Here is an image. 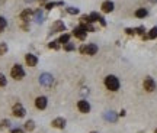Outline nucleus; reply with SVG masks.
<instances>
[{"label":"nucleus","instance_id":"26","mask_svg":"<svg viewBox=\"0 0 157 133\" xmlns=\"http://www.w3.org/2000/svg\"><path fill=\"white\" fill-rule=\"evenodd\" d=\"M66 10H67V13H70V15H78L77 7H67Z\"/></svg>","mask_w":157,"mask_h":133},{"label":"nucleus","instance_id":"18","mask_svg":"<svg viewBox=\"0 0 157 133\" xmlns=\"http://www.w3.org/2000/svg\"><path fill=\"white\" fill-rule=\"evenodd\" d=\"M105 119H106V120H109V122H115V120L118 119V116H116L113 111H108V113L105 114Z\"/></svg>","mask_w":157,"mask_h":133},{"label":"nucleus","instance_id":"36","mask_svg":"<svg viewBox=\"0 0 157 133\" xmlns=\"http://www.w3.org/2000/svg\"><path fill=\"white\" fill-rule=\"evenodd\" d=\"M154 133H157V129H156V132H154Z\"/></svg>","mask_w":157,"mask_h":133},{"label":"nucleus","instance_id":"32","mask_svg":"<svg viewBox=\"0 0 157 133\" xmlns=\"http://www.w3.org/2000/svg\"><path fill=\"white\" fill-rule=\"evenodd\" d=\"M12 133H22V130H21V129H13Z\"/></svg>","mask_w":157,"mask_h":133},{"label":"nucleus","instance_id":"8","mask_svg":"<svg viewBox=\"0 0 157 133\" xmlns=\"http://www.w3.org/2000/svg\"><path fill=\"white\" fill-rule=\"evenodd\" d=\"M77 109L81 113H89L90 111V104H89V101H86V100H80L77 103Z\"/></svg>","mask_w":157,"mask_h":133},{"label":"nucleus","instance_id":"34","mask_svg":"<svg viewBox=\"0 0 157 133\" xmlns=\"http://www.w3.org/2000/svg\"><path fill=\"white\" fill-rule=\"evenodd\" d=\"M26 1H32V0H26Z\"/></svg>","mask_w":157,"mask_h":133},{"label":"nucleus","instance_id":"22","mask_svg":"<svg viewBox=\"0 0 157 133\" xmlns=\"http://www.w3.org/2000/svg\"><path fill=\"white\" fill-rule=\"evenodd\" d=\"M6 25H7V20H6L3 16H0V33L3 32V29L6 28Z\"/></svg>","mask_w":157,"mask_h":133},{"label":"nucleus","instance_id":"14","mask_svg":"<svg viewBox=\"0 0 157 133\" xmlns=\"http://www.w3.org/2000/svg\"><path fill=\"white\" fill-rule=\"evenodd\" d=\"M51 124H53L54 127H57V129H64V126H66V120H64L63 117H57V119L53 120Z\"/></svg>","mask_w":157,"mask_h":133},{"label":"nucleus","instance_id":"13","mask_svg":"<svg viewBox=\"0 0 157 133\" xmlns=\"http://www.w3.org/2000/svg\"><path fill=\"white\" fill-rule=\"evenodd\" d=\"M32 15H34V12H32V9H25V10H23L22 13H21V20L26 23L28 20H29V18H31Z\"/></svg>","mask_w":157,"mask_h":133},{"label":"nucleus","instance_id":"19","mask_svg":"<svg viewBox=\"0 0 157 133\" xmlns=\"http://www.w3.org/2000/svg\"><path fill=\"white\" fill-rule=\"evenodd\" d=\"M147 15H148L147 9H143V7H141V9H137V10H135V16H137V18H146Z\"/></svg>","mask_w":157,"mask_h":133},{"label":"nucleus","instance_id":"10","mask_svg":"<svg viewBox=\"0 0 157 133\" xmlns=\"http://www.w3.org/2000/svg\"><path fill=\"white\" fill-rule=\"evenodd\" d=\"M47 104H48L47 97H38V99L35 100V106H36L39 110H44L45 107H47Z\"/></svg>","mask_w":157,"mask_h":133},{"label":"nucleus","instance_id":"30","mask_svg":"<svg viewBox=\"0 0 157 133\" xmlns=\"http://www.w3.org/2000/svg\"><path fill=\"white\" fill-rule=\"evenodd\" d=\"M9 124H10V122H9V120H3V122H1V126H0V127H1V129H4V127H7Z\"/></svg>","mask_w":157,"mask_h":133},{"label":"nucleus","instance_id":"21","mask_svg":"<svg viewBox=\"0 0 157 133\" xmlns=\"http://www.w3.org/2000/svg\"><path fill=\"white\" fill-rule=\"evenodd\" d=\"M63 4V1H56V3H48V4H45V9L47 10H51L53 7H56V6H61Z\"/></svg>","mask_w":157,"mask_h":133},{"label":"nucleus","instance_id":"4","mask_svg":"<svg viewBox=\"0 0 157 133\" xmlns=\"http://www.w3.org/2000/svg\"><path fill=\"white\" fill-rule=\"evenodd\" d=\"M39 83H41L44 87H51L53 83H54V78H53L51 74L44 72V74H41V77H39Z\"/></svg>","mask_w":157,"mask_h":133},{"label":"nucleus","instance_id":"1","mask_svg":"<svg viewBox=\"0 0 157 133\" xmlns=\"http://www.w3.org/2000/svg\"><path fill=\"white\" fill-rule=\"evenodd\" d=\"M105 86L109 91H118L119 88V80L115 77V75H108L105 78Z\"/></svg>","mask_w":157,"mask_h":133},{"label":"nucleus","instance_id":"6","mask_svg":"<svg viewBox=\"0 0 157 133\" xmlns=\"http://www.w3.org/2000/svg\"><path fill=\"white\" fill-rule=\"evenodd\" d=\"M73 35L76 36V38H78L80 41H83V39H86V35H87V32L78 25L77 28H74V31H73Z\"/></svg>","mask_w":157,"mask_h":133},{"label":"nucleus","instance_id":"9","mask_svg":"<svg viewBox=\"0 0 157 133\" xmlns=\"http://www.w3.org/2000/svg\"><path fill=\"white\" fill-rule=\"evenodd\" d=\"M89 19H90V22H96V20H98V22L101 23L102 26H106V22H105V19L102 18L99 13H95V12H93V13H90V15H89Z\"/></svg>","mask_w":157,"mask_h":133},{"label":"nucleus","instance_id":"7","mask_svg":"<svg viewBox=\"0 0 157 133\" xmlns=\"http://www.w3.org/2000/svg\"><path fill=\"white\" fill-rule=\"evenodd\" d=\"M144 88H146V91H148V93H151V91L156 90V83H154L153 78L147 77L146 80H144Z\"/></svg>","mask_w":157,"mask_h":133},{"label":"nucleus","instance_id":"28","mask_svg":"<svg viewBox=\"0 0 157 133\" xmlns=\"http://www.w3.org/2000/svg\"><path fill=\"white\" fill-rule=\"evenodd\" d=\"M135 33H138V35H144V32H146V29H144V26H140V28H137V29H134Z\"/></svg>","mask_w":157,"mask_h":133},{"label":"nucleus","instance_id":"33","mask_svg":"<svg viewBox=\"0 0 157 133\" xmlns=\"http://www.w3.org/2000/svg\"><path fill=\"white\" fill-rule=\"evenodd\" d=\"M150 1H151V3H156L157 0H150Z\"/></svg>","mask_w":157,"mask_h":133},{"label":"nucleus","instance_id":"12","mask_svg":"<svg viewBox=\"0 0 157 133\" xmlns=\"http://www.w3.org/2000/svg\"><path fill=\"white\" fill-rule=\"evenodd\" d=\"M113 9H115V4H113L112 1L108 0V1H103L102 3V10L105 12V13H111Z\"/></svg>","mask_w":157,"mask_h":133},{"label":"nucleus","instance_id":"25","mask_svg":"<svg viewBox=\"0 0 157 133\" xmlns=\"http://www.w3.org/2000/svg\"><path fill=\"white\" fill-rule=\"evenodd\" d=\"M7 52V45L6 44H0V55H4Z\"/></svg>","mask_w":157,"mask_h":133},{"label":"nucleus","instance_id":"20","mask_svg":"<svg viewBox=\"0 0 157 133\" xmlns=\"http://www.w3.org/2000/svg\"><path fill=\"white\" fill-rule=\"evenodd\" d=\"M68 41H70V35H68V33H63V35L58 38V42H60V44L66 45V44H68Z\"/></svg>","mask_w":157,"mask_h":133},{"label":"nucleus","instance_id":"16","mask_svg":"<svg viewBox=\"0 0 157 133\" xmlns=\"http://www.w3.org/2000/svg\"><path fill=\"white\" fill-rule=\"evenodd\" d=\"M44 19H45V16H44V12L42 10H38V12H35L34 13V20L36 23H42Z\"/></svg>","mask_w":157,"mask_h":133},{"label":"nucleus","instance_id":"29","mask_svg":"<svg viewBox=\"0 0 157 133\" xmlns=\"http://www.w3.org/2000/svg\"><path fill=\"white\" fill-rule=\"evenodd\" d=\"M64 49H66V51H73V49H74V45L73 44H66L64 45Z\"/></svg>","mask_w":157,"mask_h":133},{"label":"nucleus","instance_id":"5","mask_svg":"<svg viewBox=\"0 0 157 133\" xmlns=\"http://www.w3.org/2000/svg\"><path fill=\"white\" fill-rule=\"evenodd\" d=\"M12 111H13V114H15L16 117H23V116L26 114V110L23 109V106H21V103H16V104L13 106Z\"/></svg>","mask_w":157,"mask_h":133},{"label":"nucleus","instance_id":"15","mask_svg":"<svg viewBox=\"0 0 157 133\" xmlns=\"http://www.w3.org/2000/svg\"><path fill=\"white\" fill-rule=\"evenodd\" d=\"M64 29H66L64 23L61 22V20H56L54 26H53V33L54 32H64Z\"/></svg>","mask_w":157,"mask_h":133},{"label":"nucleus","instance_id":"27","mask_svg":"<svg viewBox=\"0 0 157 133\" xmlns=\"http://www.w3.org/2000/svg\"><path fill=\"white\" fill-rule=\"evenodd\" d=\"M7 84V80H6V77L3 75V74H0V87H4Z\"/></svg>","mask_w":157,"mask_h":133},{"label":"nucleus","instance_id":"35","mask_svg":"<svg viewBox=\"0 0 157 133\" xmlns=\"http://www.w3.org/2000/svg\"><path fill=\"white\" fill-rule=\"evenodd\" d=\"M90 133H98V132H90Z\"/></svg>","mask_w":157,"mask_h":133},{"label":"nucleus","instance_id":"11","mask_svg":"<svg viewBox=\"0 0 157 133\" xmlns=\"http://www.w3.org/2000/svg\"><path fill=\"white\" fill-rule=\"evenodd\" d=\"M25 61H26V64L29 66H35L38 64V58L35 55H32V54H26L25 55Z\"/></svg>","mask_w":157,"mask_h":133},{"label":"nucleus","instance_id":"2","mask_svg":"<svg viewBox=\"0 0 157 133\" xmlns=\"http://www.w3.org/2000/svg\"><path fill=\"white\" fill-rule=\"evenodd\" d=\"M10 75H12V78H15V80H22V78L25 77V71H23V68L19 65V64H16V65L12 66Z\"/></svg>","mask_w":157,"mask_h":133},{"label":"nucleus","instance_id":"17","mask_svg":"<svg viewBox=\"0 0 157 133\" xmlns=\"http://www.w3.org/2000/svg\"><path fill=\"white\" fill-rule=\"evenodd\" d=\"M144 38H146V39H156V38H157V28H156V26H154V28H151V29H150V32L147 33Z\"/></svg>","mask_w":157,"mask_h":133},{"label":"nucleus","instance_id":"24","mask_svg":"<svg viewBox=\"0 0 157 133\" xmlns=\"http://www.w3.org/2000/svg\"><path fill=\"white\" fill-rule=\"evenodd\" d=\"M51 49H58L60 48V42L58 41H53V42H50V45H48Z\"/></svg>","mask_w":157,"mask_h":133},{"label":"nucleus","instance_id":"3","mask_svg":"<svg viewBox=\"0 0 157 133\" xmlns=\"http://www.w3.org/2000/svg\"><path fill=\"white\" fill-rule=\"evenodd\" d=\"M80 52L81 54H86V55H95L98 52V46L95 44L83 45V46H80Z\"/></svg>","mask_w":157,"mask_h":133},{"label":"nucleus","instance_id":"31","mask_svg":"<svg viewBox=\"0 0 157 133\" xmlns=\"http://www.w3.org/2000/svg\"><path fill=\"white\" fill-rule=\"evenodd\" d=\"M125 32L128 33V35H134L135 31H134V29H130V28H127V29H125Z\"/></svg>","mask_w":157,"mask_h":133},{"label":"nucleus","instance_id":"23","mask_svg":"<svg viewBox=\"0 0 157 133\" xmlns=\"http://www.w3.org/2000/svg\"><path fill=\"white\" fill-rule=\"evenodd\" d=\"M25 129H26V130H34V129H35V123L32 122V120H28L26 124H25Z\"/></svg>","mask_w":157,"mask_h":133}]
</instances>
